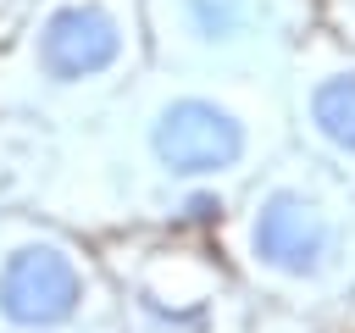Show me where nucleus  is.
<instances>
[{
    "instance_id": "obj_1",
    "label": "nucleus",
    "mask_w": 355,
    "mask_h": 333,
    "mask_svg": "<svg viewBox=\"0 0 355 333\" xmlns=\"http://www.w3.org/2000/svg\"><path fill=\"white\" fill-rule=\"evenodd\" d=\"M83 311V266L55 239H28L0 261V322L22 333L67 327Z\"/></svg>"
},
{
    "instance_id": "obj_2",
    "label": "nucleus",
    "mask_w": 355,
    "mask_h": 333,
    "mask_svg": "<svg viewBox=\"0 0 355 333\" xmlns=\"http://www.w3.org/2000/svg\"><path fill=\"white\" fill-rule=\"evenodd\" d=\"M150 150H155V161H161L166 172H178V178H211V172L239 166V155H244V122H239L227 105L189 94V100H172V105L155 117Z\"/></svg>"
},
{
    "instance_id": "obj_3",
    "label": "nucleus",
    "mask_w": 355,
    "mask_h": 333,
    "mask_svg": "<svg viewBox=\"0 0 355 333\" xmlns=\"http://www.w3.org/2000/svg\"><path fill=\"white\" fill-rule=\"evenodd\" d=\"M250 250L266 272L277 278H316L327 266V250H333V228L327 216L294 194V189H272L261 205H255V222H250Z\"/></svg>"
},
{
    "instance_id": "obj_4",
    "label": "nucleus",
    "mask_w": 355,
    "mask_h": 333,
    "mask_svg": "<svg viewBox=\"0 0 355 333\" xmlns=\"http://www.w3.org/2000/svg\"><path fill=\"white\" fill-rule=\"evenodd\" d=\"M116 56H122V22L94 0L55 6L39 28V72L50 83L100 78L105 67H116Z\"/></svg>"
},
{
    "instance_id": "obj_5",
    "label": "nucleus",
    "mask_w": 355,
    "mask_h": 333,
    "mask_svg": "<svg viewBox=\"0 0 355 333\" xmlns=\"http://www.w3.org/2000/svg\"><path fill=\"white\" fill-rule=\"evenodd\" d=\"M311 122L327 144H338L344 155H355V72H333L316 83L311 94Z\"/></svg>"
},
{
    "instance_id": "obj_6",
    "label": "nucleus",
    "mask_w": 355,
    "mask_h": 333,
    "mask_svg": "<svg viewBox=\"0 0 355 333\" xmlns=\"http://www.w3.org/2000/svg\"><path fill=\"white\" fill-rule=\"evenodd\" d=\"M189 17L205 39H222L244 22V0H189Z\"/></svg>"
},
{
    "instance_id": "obj_7",
    "label": "nucleus",
    "mask_w": 355,
    "mask_h": 333,
    "mask_svg": "<svg viewBox=\"0 0 355 333\" xmlns=\"http://www.w3.org/2000/svg\"><path fill=\"white\" fill-rule=\"evenodd\" d=\"M189 211H194V222H211V216H216V211H222V205H216V200H211V194H200V200H194V205H189Z\"/></svg>"
}]
</instances>
